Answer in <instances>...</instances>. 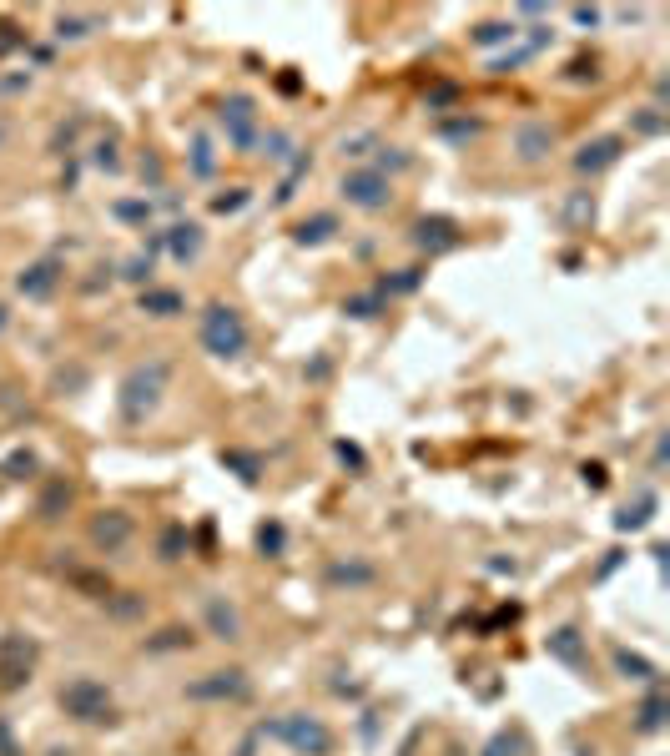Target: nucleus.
Returning <instances> with one entry per match:
<instances>
[{
	"label": "nucleus",
	"instance_id": "nucleus-34",
	"mask_svg": "<svg viewBox=\"0 0 670 756\" xmlns=\"http://www.w3.org/2000/svg\"><path fill=\"white\" fill-rule=\"evenodd\" d=\"M0 142H6V121H0Z\"/></svg>",
	"mask_w": 670,
	"mask_h": 756
},
{
	"label": "nucleus",
	"instance_id": "nucleus-18",
	"mask_svg": "<svg viewBox=\"0 0 670 756\" xmlns=\"http://www.w3.org/2000/svg\"><path fill=\"white\" fill-rule=\"evenodd\" d=\"M373 580V565H348V560H338V565H328V585H368Z\"/></svg>",
	"mask_w": 670,
	"mask_h": 756
},
{
	"label": "nucleus",
	"instance_id": "nucleus-11",
	"mask_svg": "<svg viewBox=\"0 0 670 756\" xmlns=\"http://www.w3.org/2000/svg\"><path fill=\"white\" fill-rule=\"evenodd\" d=\"M56 283H61V263H56V258H41V263H31V268L16 278V288H21L26 298H51Z\"/></svg>",
	"mask_w": 670,
	"mask_h": 756
},
{
	"label": "nucleus",
	"instance_id": "nucleus-30",
	"mask_svg": "<svg viewBox=\"0 0 670 756\" xmlns=\"http://www.w3.org/2000/svg\"><path fill=\"white\" fill-rule=\"evenodd\" d=\"M222 464H237V469H242V479H247V484H252V479H257V459H252V454H222Z\"/></svg>",
	"mask_w": 670,
	"mask_h": 756
},
{
	"label": "nucleus",
	"instance_id": "nucleus-8",
	"mask_svg": "<svg viewBox=\"0 0 670 756\" xmlns=\"http://www.w3.org/2000/svg\"><path fill=\"white\" fill-rule=\"evenodd\" d=\"M31 661H36V646L26 636H6V641H0V686L31 681Z\"/></svg>",
	"mask_w": 670,
	"mask_h": 756
},
{
	"label": "nucleus",
	"instance_id": "nucleus-6",
	"mask_svg": "<svg viewBox=\"0 0 670 756\" xmlns=\"http://www.w3.org/2000/svg\"><path fill=\"white\" fill-rule=\"evenodd\" d=\"M247 676L242 671H207L202 681L187 686V701H247Z\"/></svg>",
	"mask_w": 670,
	"mask_h": 756
},
{
	"label": "nucleus",
	"instance_id": "nucleus-20",
	"mask_svg": "<svg viewBox=\"0 0 670 756\" xmlns=\"http://www.w3.org/2000/svg\"><path fill=\"white\" fill-rule=\"evenodd\" d=\"M660 726H665V696L650 691V696L640 701V731H660Z\"/></svg>",
	"mask_w": 670,
	"mask_h": 756
},
{
	"label": "nucleus",
	"instance_id": "nucleus-31",
	"mask_svg": "<svg viewBox=\"0 0 670 756\" xmlns=\"http://www.w3.org/2000/svg\"><path fill=\"white\" fill-rule=\"evenodd\" d=\"M126 278H131V283H142V278L152 283V258H131V273H126Z\"/></svg>",
	"mask_w": 670,
	"mask_h": 756
},
{
	"label": "nucleus",
	"instance_id": "nucleus-5",
	"mask_svg": "<svg viewBox=\"0 0 670 756\" xmlns=\"http://www.w3.org/2000/svg\"><path fill=\"white\" fill-rule=\"evenodd\" d=\"M343 197H348L353 207H363V212H378V207L393 202V182H388L378 167H363V172H348V177H343Z\"/></svg>",
	"mask_w": 670,
	"mask_h": 756
},
{
	"label": "nucleus",
	"instance_id": "nucleus-7",
	"mask_svg": "<svg viewBox=\"0 0 670 756\" xmlns=\"http://www.w3.org/2000/svg\"><path fill=\"white\" fill-rule=\"evenodd\" d=\"M131 535H137V525H131V515H121V510H101V515L91 520V545H96L101 555L126 550Z\"/></svg>",
	"mask_w": 670,
	"mask_h": 756
},
{
	"label": "nucleus",
	"instance_id": "nucleus-33",
	"mask_svg": "<svg viewBox=\"0 0 670 756\" xmlns=\"http://www.w3.org/2000/svg\"><path fill=\"white\" fill-rule=\"evenodd\" d=\"M0 328H6V303H0Z\"/></svg>",
	"mask_w": 670,
	"mask_h": 756
},
{
	"label": "nucleus",
	"instance_id": "nucleus-21",
	"mask_svg": "<svg viewBox=\"0 0 670 756\" xmlns=\"http://www.w3.org/2000/svg\"><path fill=\"white\" fill-rule=\"evenodd\" d=\"M177 237H172V252H177V258L187 263V258H197V252H202V227H172Z\"/></svg>",
	"mask_w": 670,
	"mask_h": 756
},
{
	"label": "nucleus",
	"instance_id": "nucleus-2",
	"mask_svg": "<svg viewBox=\"0 0 670 756\" xmlns=\"http://www.w3.org/2000/svg\"><path fill=\"white\" fill-rule=\"evenodd\" d=\"M197 338H202V348H207L212 358H242V353H247V323H242V313L227 308V303H212V308L202 313Z\"/></svg>",
	"mask_w": 670,
	"mask_h": 756
},
{
	"label": "nucleus",
	"instance_id": "nucleus-25",
	"mask_svg": "<svg viewBox=\"0 0 670 756\" xmlns=\"http://www.w3.org/2000/svg\"><path fill=\"white\" fill-rule=\"evenodd\" d=\"M192 636H187V630L182 625H172V630H162V641H152L147 651H177V646H187Z\"/></svg>",
	"mask_w": 670,
	"mask_h": 756
},
{
	"label": "nucleus",
	"instance_id": "nucleus-16",
	"mask_svg": "<svg viewBox=\"0 0 670 756\" xmlns=\"http://www.w3.org/2000/svg\"><path fill=\"white\" fill-rule=\"evenodd\" d=\"M414 242H419V247H429V252H444V247H454L459 237H454V222H444V217H434V222H429V217H424V222L414 227Z\"/></svg>",
	"mask_w": 670,
	"mask_h": 756
},
{
	"label": "nucleus",
	"instance_id": "nucleus-14",
	"mask_svg": "<svg viewBox=\"0 0 670 756\" xmlns=\"http://www.w3.org/2000/svg\"><path fill=\"white\" fill-rule=\"evenodd\" d=\"M232 121V142L237 147H247L252 142V126H257V116H252V101L247 96H232L227 106H222V126Z\"/></svg>",
	"mask_w": 670,
	"mask_h": 756
},
{
	"label": "nucleus",
	"instance_id": "nucleus-28",
	"mask_svg": "<svg viewBox=\"0 0 670 756\" xmlns=\"http://www.w3.org/2000/svg\"><path fill=\"white\" fill-rule=\"evenodd\" d=\"M31 469H36V454H11V459H6V474H11V479H31Z\"/></svg>",
	"mask_w": 670,
	"mask_h": 756
},
{
	"label": "nucleus",
	"instance_id": "nucleus-13",
	"mask_svg": "<svg viewBox=\"0 0 670 756\" xmlns=\"http://www.w3.org/2000/svg\"><path fill=\"white\" fill-rule=\"evenodd\" d=\"M620 162V137H600V142H585L580 157H575V172H605Z\"/></svg>",
	"mask_w": 670,
	"mask_h": 756
},
{
	"label": "nucleus",
	"instance_id": "nucleus-3",
	"mask_svg": "<svg viewBox=\"0 0 670 756\" xmlns=\"http://www.w3.org/2000/svg\"><path fill=\"white\" fill-rule=\"evenodd\" d=\"M61 706H66V716H76L86 726H106L111 721V686L96 676H71L61 686Z\"/></svg>",
	"mask_w": 670,
	"mask_h": 756
},
{
	"label": "nucleus",
	"instance_id": "nucleus-26",
	"mask_svg": "<svg viewBox=\"0 0 670 756\" xmlns=\"http://www.w3.org/2000/svg\"><path fill=\"white\" fill-rule=\"evenodd\" d=\"M182 540H187V530L172 525V530L162 535V560H182Z\"/></svg>",
	"mask_w": 670,
	"mask_h": 756
},
{
	"label": "nucleus",
	"instance_id": "nucleus-32",
	"mask_svg": "<svg viewBox=\"0 0 670 756\" xmlns=\"http://www.w3.org/2000/svg\"><path fill=\"white\" fill-rule=\"evenodd\" d=\"M338 459H343V464H358V469H363V454H358L353 444H338Z\"/></svg>",
	"mask_w": 670,
	"mask_h": 756
},
{
	"label": "nucleus",
	"instance_id": "nucleus-19",
	"mask_svg": "<svg viewBox=\"0 0 670 756\" xmlns=\"http://www.w3.org/2000/svg\"><path fill=\"white\" fill-rule=\"evenodd\" d=\"M615 666L625 671V681H650V676H655V666H650L645 656H635V651H625V646H615Z\"/></svg>",
	"mask_w": 670,
	"mask_h": 756
},
{
	"label": "nucleus",
	"instance_id": "nucleus-22",
	"mask_svg": "<svg viewBox=\"0 0 670 756\" xmlns=\"http://www.w3.org/2000/svg\"><path fill=\"white\" fill-rule=\"evenodd\" d=\"M333 227H338V217H333V212H323V217H313V222H303V227H298V242H328V237H333Z\"/></svg>",
	"mask_w": 670,
	"mask_h": 756
},
{
	"label": "nucleus",
	"instance_id": "nucleus-17",
	"mask_svg": "<svg viewBox=\"0 0 670 756\" xmlns=\"http://www.w3.org/2000/svg\"><path fill=\"white\" fill-rule=\"evenodd\" d=\"M66 510H71V484H66V479H51V484L41 489L36 515H41V520H61Z\"/></svg>",
	"mask_w": 670,
	"mask_h": 756
},
{
	"label": "nucleus",
	"instance_id": "nucleus-1",
	"mask_svg": "<svg viewBox=\"0 0 670 756\" xmlns=\"http://www.w3.org/2000/svg\"><path fill=\"white\" fill-rule=\"evenodd\" d=\"M167 378H172V363H167V358H152V363L131 368L126 384H121V419H126V424H142V419L162 404Z\"/></svg>",
	"mask_w": 670,
	"mask_h": 756
},
{
	"label": "nucleus",
	"instance_id": "nucleus-10",
	"mask_svg": "<svg viewBox=\"0 0 670 756\" xmlns=\"http://www.w3.org/2000/svg\"><path fill=\"white\" fill-rule=\"evenodd\" d=\"M550 147H555V126H550V121H529V126H519V132H514L519 162H540Z\"/></svg>",
	"mask_w": 670,
	"mask_h": 756
},
{
	"label": "nucleus",
	"instance_id": "nucleus-4",
	"mask_svg": "<svg viewBox=\"0 0 670 756\" xmlns=\"http://www.w3.org/2000/svg\"><path fill=\"white\" fill-rule=\"evenodd\" d=\"M273 736L288 741L298 756H328V751H333V731H328L318 716H283V721L273 726Z\"/></svg>",
	"mask_w": 670,
	"mask_h": 756
},
{
	"label": "nucleus",
	"instance_id": "nucleus-15",
	"mask_svg": "<svg viewBox=\"0 0 670 756\" xmlns=\"http://www.w3.org/2000/svg\"><path fill=\"white\" fill-rule=\"evenodd\" d=\"M142 313H152V318H177V313H187V298H182L177 288H147V293H142Z\"/></svg>",
	"mask_w": 670,
	"mask_h": 756
},
{
	"label": "nucleus",
	"instance_id": "nucleus-27",
	"mask_svg": "<svg viewBox=\"0 0 670 756\" xmlns=\"http://www.w3.org/2000/svg\"><path fill=\"white\" fill-rule=\"evenodd\" d=\"M257 540H262V550L283 555V540H288V535H283V525H262V530H257Z\"/></svg>",
	"mask_w": 670,
	"mask_h": 756
},
{
	"label": "nucleus",
	"instance_id": "nucleus-23",
	"mask_svg": "<svg viewBox=\"0 0 670 756\" xmlns=\"http://www.w3.org/2000/svg\"><path fill=\"white\" fill-rule=\"evenodd\" d=\"M121 595H126V600H111V595H106V610H111L116 620H137V615L147 610V600H131V590H121Z\"/></svg>",
	"mask_w": 670,
	"mask_h": 756
},
{
	"label": "nucleus",
	"instance_id": "nucleus-9",
	"mask_svg": "<svg viewBox=\"0 0 670 756\" xmlns=\"http://www.w3.org/2000/svg\"><path fill=\"white\" fill-rule=\"evenodd\" d=\"M202 615H207V625H212L217 641H227V646L242 641V615H237V605H232L227 595H207V600H202Z\"/></svg>",
	"mask_w": 670,
	"mask_h": 756
},
{
	"label": "nucleus",
	"instance_id": "nucleus-29",
	"mask_svg": "<svg viewBox=\"0 0 670 756\" xmlns=\"http://www.w3.org/2000/svg\"><path fill=\"white\" fill-rule=\"evenodd\" d=\"M494 41H514V26H479V46H494Z\"/></svg>",
	"mask_w": 670,
	"mask_h": 756
},
{
	"label": "nucleus",
	"instance_id": "nucleus-12",
	"mask_svg": "<svg viewBox=\"0 0 670 756\" xmlns=\"http://www.w3.org/2000/svg\"><path fill=\"white\" fill-rule=\"evenodd\" d=\"M545 646H550V656H555V661H565L570 671H585V666H590V656H585V641H580V630H575V625H560V630H555V636H550Z\"/></svg>",
	"mask_w": 670,
	"mask_h": 756
},
{
	"label": "nucleus",
	"instance_id": "nucleus-24",
	"mask_svg": "<svg viewBox=\"0 0 670 756\" xmlns=\"http://www.w3.org/2000/svg\"><path fill=\"white\" fill-rule=\"evenodd\" d=\"M91 26H96L91 16H86V21H76V16L66 21V16H61V21H56V36H61V41H81V36H91Z\"/></svg>",
	"mask_w": 670,
	"mask_h": 756
}]
</instances>
